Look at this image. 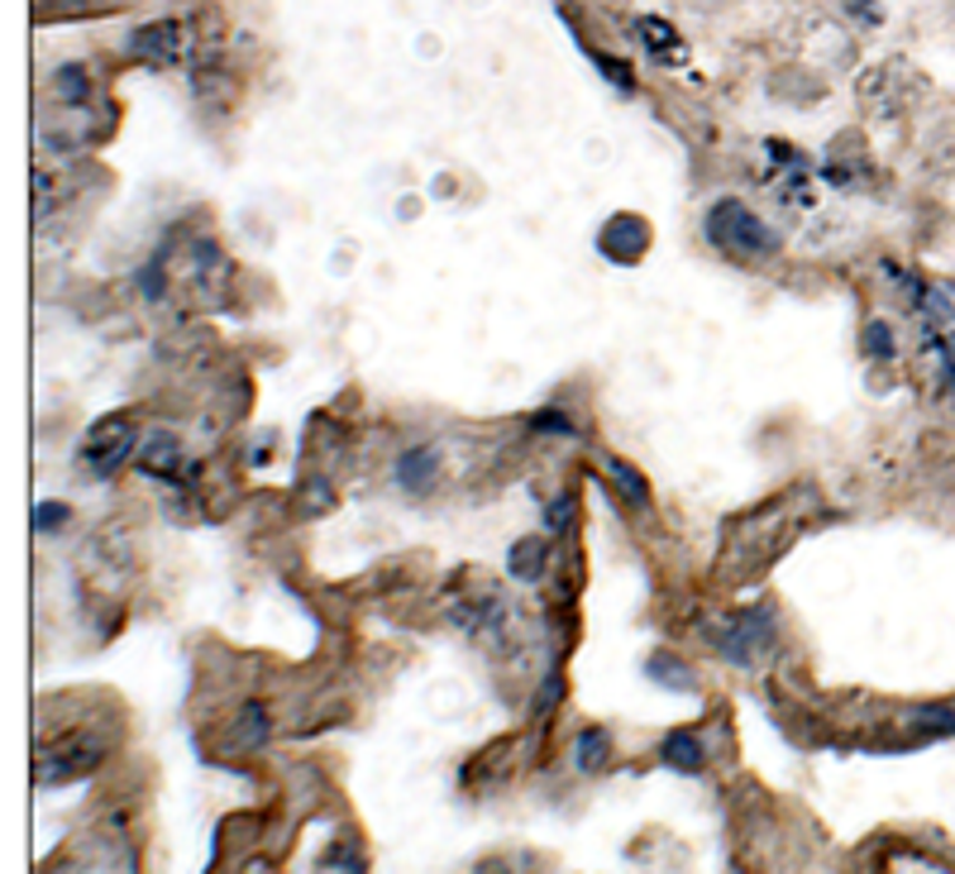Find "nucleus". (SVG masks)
<instances>
[{
  "instance_id": "nucleus-7",
  "label": "nucleus",
  "mask_w": 955,
  "mask_h": 874,
  "mask_svg": "<svg viewBox=\"0 0 955 874\" xmlns=\"http://www.w3.org/2000/svg\"><path fill=\"white\" fill-rule=\"evenodd\" d=\"M597 244H602V253H607V259L635 263V259L645 253V244H650V230H645V220H635V215H616V220H607V225H602Z\"/></svg>"
},
{
  "instance_id": "nucleus-4",
  "label": "nucleus",
  "mask_w": 955,
  "mask_h": 874,
  "mask_svg": "<svg viewBox=\"0 0 955 874\" xmlns=\"http://www.w3.org/2000/svg\"><path fill=\"white\" fill-rule=\"evenodd\" d=\"M101 760H105V741L101 736H68V741H58V751L53 745H43L39 751L34 778L43 788H53V784H68V778L91 774Z\"/></svg>"
},
{
  "instance_id": "nucleus-10",
  "label": "nucleus",
  "mask_w": 955,
  "mask_h": 874,
  "mask_svg": "<svg viewBox=\"0 0 955 874\" xmlns=\"http://www.w3.org/2000/svg\"><path fill=\"white\" fill-rule=\"evenodd\" d=\"M660 760L668 770H678V774H703L707 770V745H703L697 731H668L664 745H660Z\"/></svg>"
},
{
  "instance_id": "nucleus-6",
  "label": "nucleus",
  "mask_w": 955,
  "mask_h": 874,
  "mask_svg": "<svg viewBox=\"0 0 955 874\" xmlns=\"http://www.w3.org/2000/svg\"><path fill=\"white\" fill-rule=\"evenodd\" d=\"M178 464H182V440L168 435V431L149 435V440L139 444V454H134V469L143 473V479H158V483L178 479Z\"/></svg>"
},
{
  "instance_id": "nucleus-1",
  "label": "nucleus",
  "mask_w": 955,
  "mask_h": 874,
  "mask_svg": "<svg viewBox=\"0 0 955 874\" xmlns=\"http://www.w3.org/2000/svg\"><path fill=\"white\" fill-rule=\"evenodd\" d=\"M703 230H707V240L716 249L731 253V259L760 263V259H774V253H778V234L764 225V220L745 201H736V197L716 201L712 211H707V220H703Z\"/></svg>"
},
{
  "instance_id": "nucleus-11",
  "label": "nucleus",
  "mask_w": 955,
  "mask_h": 874,
  "mask_svg": "<svg viewBox=\"0 0 955 874\" xmlns=\"http://www.w3.org/2000/svg\"><path fill=\"white\" fill-rule=\"evenodd\" d=\"M635 34L645 39V49L655 53L660 62H683V58H688V49H683V39H678L664 20H655V14H641V20H635Z\"/></svg>"
},
{
  "instance_id": "nucleus-3",
  "label": "nucleus",
  "mask_w": 955,
  "mask_h": 874,
  "mask_svg": "<svg viewBox=\"0 0 955 874\" xmlns=\"http://www.w3.org/2000/svg\"><path fill=\"white\" fill-rule=\"evenodd\" d=\"M139 444L143 440H139L130 416H105V421H96V431L82 444V464L96 473V479H110L120 464H130L139 454Z\"/></svg>"
},
{
  "instance_id": "nucleus-20",
  "label": "nucleus",
  "mask_w": 955,
  "mask_h": 874,
  "mask_svg": "<svg viewBox=\"0 0 955 874\" xmlns=\"http://www.w3.org/2000/svg\"><path fill=\"white\" fill-rule=\"evenodd\" d=\"M68 502H39L34 506V531H53V526H68Z\"/></svg>"
},
{
  "instance_id": "nucleus-13",
  "label": "nucleus",
  "mask_w": 955,
  "mask_h": 874,
  "mask_svg": "<svg viewBox=\"0 0 955 874\" xmlns=\"http://www.w3.org/2000/svg\"><path fill=\"white\" fill-rule=\"evenodd\" d=\"M913 731H917V741L955 736V703H922V707H913Z\"/></svg>"
},
{
  "instance_id": "nucleus-9",
  "label": "nucleus",
  "mask_w": 955,
  "mask_h": 874,
  "mask_svg": "<svg viewBox=\"0 0 955 874\" xmlns=\"http://www.w3.org/2000/svg\"><path fill=\"white\" fill-rule=\"evenodd\" d=\"M435 479H440V454H435V444H406L402 459H396V483H402L406 492H425Z\"/></svg>"
},
{
  "instance_id": "nucleus-12",
  "label": "nucleus",
  "mask_w": 955,
  "mask_h": 874,
  "mask_svg": "<svg viewBox=\"0 0 955 874\" xmlns=\"http://www.w3.org/2000/svg\"><path fill=\"white\" fill-rule=\"evenodd\" d=\"M545 564H550V554H545V540H540V535L516 540V545H512V560H506L512 579H521V583H540V579H545Z\"/></svg>"
},
{
  "instance_id": "nucleus-22",
  "label": "nucleus",
  "mask_w": 955,
  "mask_h": 874,
  "mask_svg": "<svg viewBox=\"0 0 955 874\" xmlns=\"http://www.w3.org/2000/svg\"><path fill=\"white\" fill-rule=\"evenodd\" d=\"M569 512H573V498L564 492L560 502H550V512H545V526H550L554 535H560V531H569Z\"/></svg>"
},
{
  "instance_id": "nucleus-21",
  "label": "nucleus",
  "mask_w": 955,
  "mask_h": 874,
  "mask_svg": "<svg viewBox=\"0 0 955 874\" xmlns=\"http://www.w3.org/2000/svg\"><path fill=\"white\" fill-rule=\"evenodd\" d=\"M535 431H554V435H573V421L564 416V411H540V416L531 421Z\"/></svg>"
},
{
  "instance_id": "nucleus-5",
  "label": "nucleus",
  "mask_w": 955,
  "mask_h": 874,
  "mask_svg": "<svg viewBox=\"0 0 955 874\" xmlns=\"http://www.w3.org/2000/svg\"><path fill=\"white\" fill-rule=\"evenodd\" d=\"M770 645H774V616L764 607L736 612L722 631H716V650H722L731 664H741V670H751L760 660V650H770Z\"/></svg>"
},
{
  "instance_id": "nucleus-24",
  "label": "nucleus",
  "mask_w": 955,
  "mask_h": 874,
  "mask_svg": "<svg viewBox=\"0 0 955 874\" xmlns=\"http://www.w3.org/2000/svg\"><path fill=\"white\" fill-rule=\"evenodd\" d=\"M846 6H851L855 14L865 10V14H869V24H879V6H874V0H846Z\"/></svg>"
},
{
  "instance_id": "nucleus-2",
  "label": "nucleus",
  "mask_w": 955,
  "mask_h": 874,
  "mask_svg": "<svg viewBox=\"0 0 955 874\" xmlns=\"http://www.w3.org/2000/svg\"><path fill=\"white\" fill-rule=\"evenodd\" d=\"M450 622L459 631H469L473 641H483L487 650H502L506 641H512V631H516V612L506 607V597H497L492 587H483V593H473L464 602H450Z\"/></svg>"
},
{
  "instance_id": "nucleus-23",
  "label": "nucleus",
  "mask_w": 955,
  "mask_h": 874,
  "mask_svg": "<svg viewBox=\"0 0 955 874\" xmlns=\"http://www.w3.org/2000/svg\"><path fill=\"white\" fill-rule=\"evenodd\" d=\"M593 62H597V68H602V72H607V77H612V82H616V87H626V91L635 87V77H631L626 68H616V62H612L607 53H593Z\"/></svg>"
},
{
  "instance_id": "nucleus-18",
  "label": "nucleus",
  "mask_w": 955,
  "mask_h": 874,
  "mask_svg": "<svg viewBox=\"0 0 955 874\" xmlns=\"http://www.w3.org/2000/svg\"><path fill=\"white\" fill-rule=\"evenodd\" d=\"M655 683H668L674 693H693V674H683V664L678 660H668V655H655L650 660V670H645Z\"/></svg>"
},
{
  "instance_id": "nucleus-14",
  "label": "nucleus",
  "mask_w": 955,
  "mask_h": 874,
  "mask_svg": "<svg viewBox=\"0 0 955 874\" xmlns=\"http://www.w3.org/2000/svg\"><path fill=\"white\" fill-rule=\"evenodd\" d=\"M268 731H273V722H268V707L263 703H244L234 717V745H244V751H259V745H268Z\"/></svg>"
},
{
  "instance_id": "nucleus-19",
  "label": "nucleus",
  "mask_w": 955,
  "mask_h": 874,
  "mask_svg": "<svg viewBox=\"0 0 955 874\" xmlns=\"http://www.w3.org/2000/svg\"><path fill=\"white\" fill-rule=\"evenodd\" d=\"M53 87H58V97L68 101V106H82V101L91 97V87H87V72H82V68H58Z\"/></svg>"
},
{
  "instance_id": "nucleus-15",
  "label": "nucleus",
  "mask_w": 955,
  "mask_h": 874,
  "mask_svg": "<svg viewBox=\"0 0 955 874\" xmlns=\"http://www.w3.org/2000/svg\"><path fill=\"white\" fill-rule=\"evenodd\" d=\"M573 760H579L583 774H597L612 760V736L602 726H587L583 736H579V751H573Z\"/></svg>"
},
{
  "instance_id": "nucleus-17",
  "label": "nucleus",
  "mask_w": 955,
  "mask_h": 874,
  "mask_svg": "<svg viewBox=\"0 0 955 874\" xmlns=\"http://www.w3.org/2000/svg\"><path fill=\"white\" fill-rule=\"evenodd\" d=\"M860 349H865L869 359H894L898 354V340H894V330H888L884 321H869L865 335H860Z\"/></svg>"
},
{
  "instance_id": "nucleus-16",
  "label": "nucleus",
  "mask_w": 955,
  "mask_h": 874,
  "mask_svg": "<svg viewBox=\"0 0 955 874\" xmlns=\"http://www.w3.org/2000/svg\"><path fill=\"white\" fill-rule=\"evenodd\" d=\"M607 473H612V479H616V488L626 492V498H631L635 506H641V512H650V506H655V502H650V488H645V479H641V469H631L626 459L607 454Z\"/></svg>"
},
{
  "instance_id": "nucleus-8",
  "label": "nucleus",
  "mask_w": 955,
  "mask_h": 874,
  "mask_svg": "<svg viewBox=\"0 0 955 874\" xmlns=\"http://www.w3.org/2000/svg\"><path fill=\"white\" fill-rule=\"evenodd\" d=\"M130 53L149 62H178L182 58V24L178 20H153L130 34Z\"/></svg>"
}]
</instances>
